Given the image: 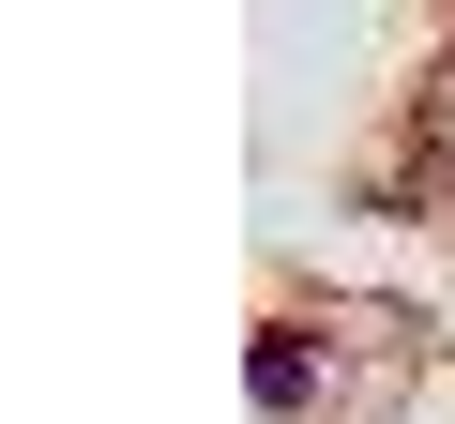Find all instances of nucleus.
<instances>
[{"mask_svg": "<svg viewBox=\"0 0 455 424\" xmlns=\"http://www.w3.org/2000/svg\"><path fill=\"white\" fill-rule=\"evenodd\" d=\"M304 379H319V364H304V334H274V349H259V409H304Z\"/></svg>", "mask_w": 455, "mask_h": 424, "instance_id": "1", "label": "nucleus"}]
</instances>
